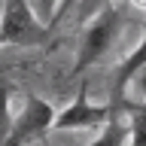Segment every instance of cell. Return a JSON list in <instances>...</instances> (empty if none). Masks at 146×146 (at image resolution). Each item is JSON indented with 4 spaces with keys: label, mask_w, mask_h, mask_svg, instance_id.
<instances>
[{
    "label": "cell",
    "mask_w": 146,
    "mask_h": 146,
    "mask_svg": "<svg viewBox=\"0 0 146 146\" xmlns=\"http://www.w3.org/2000/svg\"><path fill=\"white\" fill-rule=\"evenodd\" d=\"M36 3V9H40V15L46 18V25H52V18H55V12H58V6H61V0H34ZM52 31V27H49Z\"/></svg>",
    "instance_id": "52a82bcc"
},
{
    "label": "cell",
    "mask_w": 146,
    "mask_h": 146,
    "mask_svg": "<svg viewBox=\"0 0 146 146\" xmlns=\"http://www.w3.org/2000/svg\"><path fill=\"white\" fill-rule=\"evenodd\" d=\"M125 140H131V125H125L122 116H110V122L91 146H125Z\"/></svg>",
    "instance_id": "8992f818"
},
{
    "label": "cell",
    "mask_w": 146,
    "mask_h": 146,
    "mask_svg": "<svg viewBox=\"0 0 146 146\" xmlns=\"http://www.w3.org/2000/svg\"><path fill=\"white\" fill-rule=\"evenodd\" d=\"M146 67V40L137 49H131V55H128L125 61L116 67V76H113V88H110V104L107 107L113 110V116H122L125 113V104H128V82L134 79V76H140V70Z\"/></svg>",
    "instance_id": "5b68a950"
},
{
    "label": "cell",
    "mask_w": 146,
    "mask_h": 146,
    "mask_svg": "<svg viewBox=\"0 0 146 146\" xmlns=\"http://www.w3.org/2000/svg\"><path fill=\"white\" fill-rule=\"evenodd\" d=\"M137 85H140V91H143V98H146V67L140 70V76H137Z\"/></svg>",
    "instance_id": "30bf717a"
},
{
    "label": "cell",
    "mask_w": 146,
    "mask_h": 146,
    "mask_svg": "<svg viewBox=\"0 0 146 146\" xmlns=\"http://www.w3.org/2000/svg\"><path fill=\"white\" fill-rule=\"evenodd\" d=\"M49 25H40L31 12L27 0H3V31L0 40L3 46H21V49H36L49 43Z\"/></svg>",
    "instance_id": "7a4b0ae2"
},
{
    "label": "cell",
    "mask_w": 146,
    "mask_h": 146,
    "mask_svg": "<svg viewBox=\"0 0 146 146\" xmlns=\"http://www.w3.org/2000/svg\"><path fill=\"white\" fill-rule=\"evenodd\" d=\"M110 3H116V0H85V6L79 9V18L85 21V18H91V15H98L104 6H110Z\"/></svg>",
    "instance_id": "ba28073f"
},
{
    "label": "cell",
    "mask_w": 146,
    "mask_h": 146,
    "mask_svg": "<svg viewBox=\"0 0 146 146\" xmlns=\"http://www.w3.org/2000/svg\"><path fill=\"white\" fill-rule=\"evenodd\" d=\"M125 9H128L125 0H122V3L116 0V3L104 6L98 15L88 21L85 34H82V46H79V55H76V64H73V76H82V73L110 49V43H113V40L119 36V31H122Z\"/></svg>",
    "instance_id": "6da1fadb"
},
{
    "label": "cell",
    "mask_w": 146,
    "mask_h": 146,
    "mask_svg": "<svg viewBox=\"0 0 146 146\" xmlns=\"http://www.w3.org/2000/svg\"><path fill=\"white\" fill-rule=\"evenodd\" d=\"M110 116H113L110 107H91V100H88V79L82 76L73 104L64 110V113H58V119H55V131H70V128H104L110 122Z\"/></svg>",
    "instance_id": "277c9868"
},
{
    "label": "cell",
    "mask_w": 146,
    "mask_h": 146,
    "mask_svg": "<svg viewBox=\"0 0 146 146\" xmlns=\"http://www.w3.org/2000/svg\"><path fill=\"white\" fill-rule=\"evenodd\" d=\"M55 110L34 91H25V107L18 116H9V128L3 137V146H25L31 140H43L49 128H55Z\"/></svg>",
    "instance_id": "3957f363"
},
{
    "label": "cell",
    "mask_w": 146,
    "mask_h": 146,
    "mask_svg": "<svg viewBox=\"0 0 146 146\" xmlns=\"http://www.w3.org/2000/svg\"><path fill=\"white\" fill-rule=\"evenodd\" d=\"M76 3H79V0H61V6H58V12H55V18H52V25H49V27H55V25H61V18L67 15V12H70V9L76 6Z\"/></svg>",
    "instance_id": "9c48e42d"
}]
</instances>
